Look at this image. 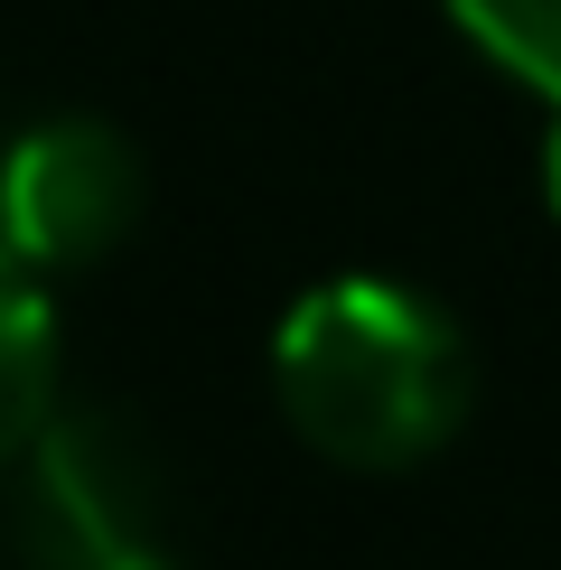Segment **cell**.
Masks as SVG:
<instances>
[{"instance_id": "5", "label": "cell", "mask_w": 561, "mask_h": 570, "mask_svg": "<svg viewBox=\"0 0 561 570\" xmlns=\"http://www.w3.org/2000/svg\"><path fill=\"white\" fill-rule=\"evenodd\" d=\"M450 19L496 76L561 112V0H450Z\"/></svg>"}, {"instance_id": "2", "label": "cell", "mask_w": 561, "mask_h": 570, "mask_svg": "<svg viewBox=\"0 0 561 570\" xmlns=\"http://www.w3.org/2000/svg\"><path fill=\"white\" fill-rule=\"evenodd\" d=\"M0 542L19 570H140L169 552V478L131 412L76 402L0 468Z\"/></svg>"}, {"instance_id": "1", "label": "cell", "mask_w": 561, "mask_h": 570, "mask_svg": "<svg viewBox=\"0 0 561 570\" xmlns=\"http://www.w3.org/2000/svg\"><path fill=\"white\" fill-rule=\"evenodd\" d=\"M272 393H280V421L327 468L403 478L468 431L478 355L431 291L346 272L299 291L291 318L272 327Z\"/></svg>"}, {"instance_id": "3", "label": "cell", "mask_w": 561, "mask_h": 570, "mask_svg": "<svg viewBox=\"0 0 561 570\" xmlns=\"http://www.w3.org/2000/svg\"><path fill=\"white\" fill-rule=\"evenodd\" d=\"M140 206H150V169L104 112H47L0 140V244L47 281L112 263Z\"/></svg>"}, {"instance_id": "4", "label": "cell", "mask_w": 561, "mask_h": 570, "mask_svg": "<svg viewBox=\"0 0 561 570\" xmlns=\"http://www.w3.org/2000/svg\"><path fill=\"white\" fill-rule=\"evenodd\" d=\"M57 393H66V337H57L47 272H29L0 244V468L57 421Z\"/></svg>"}, {"instance_id": "6", "label": "cell", "mask_w": 561, "mask_h": 570, "mask_svg": "<svg viewBox=\"0 0 561 570\" xmlns=\"http://www.w3.org/2000/svg\"><path fill=\"white\" fill-rule=\"evenodd\" d=\"M543 197H552V216H561V112H552V131H543Z\"/></svg>"}, {"instance_id": "7", "label": "cell", "mask_w": 561, "mask_h": 570, "mask_svg": "<svg viewBox=\"0 0 561 570\" xmlns=\"http://www.w3.org/2000/svg\"><path fill=\"white\" fill-rule=\"evenodd\" d=\"M140 570H187V561H178V552H159V561H140Z\"/></svg>"}]
</instances>
